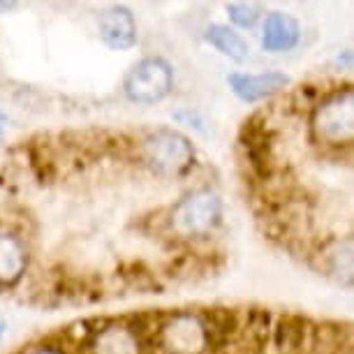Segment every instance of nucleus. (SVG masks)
Instances as JSON below:
<instances>
[{
    "mask_svg": "<svg viewBox=\"0 0 354 354\" xmlns=\"http://www.w3.org/2000/svg\"><path fill=\"white\" fill-rule=\"evenodd\" d=\"M144 162L158 174H178L192 160V146L183 135L171 130H162L151 135L144 142Z\"/></svg>",
    "mask_w": 354,
    "mask_h": 354,
    "instance_id": "obj_1",
    "label": "nucleus"
},
{
    "mask_svg": "<svg viewBox=\"0 0 354 354\" xmlns=\"http://www.w3.org/2000/svg\"><path fill=\"white\" fill-rule=\"evenodd\" d=\"M171 91V68L160 58H146L125 77V95L132 102L153 104Z\"/></svg>",
    "mask_w": 354,
    "mask_h": 354,
    "instance_id": "obj_2",
    "label": "nucleus"
},
{
    "mask_svg": "<svg viewBox=\"0 0 354 354\" xmlns=\"http://www.w3.org/2000/svg\"><path fill=\"white\" fill-rule=\"evenodd\" d=\"M220 218V199L209 190L192 192L171 213V225L178 234L195 236L213 230Z\"/></svg>",
    "mask_w": 354,
    "mask_h": 354,
    "instance_id": "obj_3",
    "label": "nucleus"
},
{
    "mask_svg": "<svg viewBox=\"0 0 354 354\" xmlns=\"http://www.w3.org/2000/svg\"><path fill=\"white\" fill-rule=\"evenodd\" d=\"M317 135L329 142H347L354 130V97L352 91L329 100L315 113Z\"/></svg>",
    "mask_w": 354,
    "mask_h": 354,
    "instance_id": "obj_4",
    "label": "nucleus"
},
{
    "mask_svg": "<svg viewBox=\"0 0 354 354\" xmlns=\"http://www.w3.org/2000/svg\"><path fill=\"white\" fill-rule=\"evenodd\" d=\"M100 37L104 39L111 49H128L137 39V24L130 10L125 8H109L100 17Z\"/></svg>",
    "mask_w": 354,
    "mask_h": 354,
    "instance_id": "obj_5",
    "label": "nucleus"
},
{
    "mask_svg": "<svg viewBox=\"0 0 354 354\" xmlns=\"http://www.w3.org/2000/svg\"><path fill=\"white\" fill-rule=\"evenodd\" d=\"M165 343L171 352L195 354L202 350V345H204V331L197 319H192V317L174 319L165 329Z\"/></svg>",
    "mask_w": 354,
    "mask_h": 354,
    "instance_id": "obj_6",
    "label": "nucleus"
},
{
    "mask_svg": "<svg viewBox=\"0 0 354 354\" xmlns=\"http://www.w3.org/2000/svg\"><path fill=\"white\" fill-rule=\"evenodd\" d=\"M264 49L266 51H287L299 42V24L290 15L273 12L264 24Z\"/></svg>",
    "mask_w": 354,
    "mask_h": 354,
    "instance_id": "obj_7",
    "label": "nucleus"
},
{
    "mask_svg": "<svg viewBox=\"0 0 354 354\" xmlns=\"http://www.w3.org/2000/svg\"><path fill=\"white\" fill-rule=\"evenodd\" d=\"M230 84L239 97L252 102V100L271 95L273 91L283 88L287 84V77L276 75V72H269V75H232Z\"/></svg>",
    "mask_w": 354,
    "mask_h": 354,
    "instance_id": "obj_8",
    "label": "nucleus"
},
{
    "mask_svg": "<svg viewBox=\"0 0 354 354\" xmlns=\"http://www.w3.org/2000/svg\"><path fill=\"white\" fill-rule=\"evenodd\" d=\"M206 37H209V42L216 44L218 51H223L225 56L234 58V61H243L250 51L248 44H245V39L239 35V32L230 30L227 26H211Z\"/></svg>",
    "mask_w": 354,
    "mask_h": 354,
    "instance_id": "obj_9",
    "label": "nucleus"
},
{
    "mask_svg": "<svg viewBox=\"0 0 354 354\" xmlns=\"http://www.w3.org/2000/svg\"><path fill=\"white\" fill-rule=\"evenodd\" d=\"M24 269V250L12 236H0V280L12 283Z\"/></svg>",
    "mask_w": 354,
    "mask_h": 354,
    "instance_id": "obj_10",
    "label": "nucleus"
},
{
    "mask_svg": "<svg viewBox=\"0 0 354 354\" xmlns=\"http://www.w3.org/2000/svg\"><path fill=\"white\" fill-rule=\"evenodd\" d=\"M97 354H137V343L128 331L109 329L97 340Z\"/></svg>",
    "mask_w": 354,
    "mask_h": 354,
    "instance_id": "obj_11",
    "label": "nucleus"
},
{
    "mask_svg": "<svg viewBox=\"0 0 354 354\" xmlns=\"http://www.w3.org/2000/svg\"><path fill=\"white\" fill-rule=\"evenodd\" d=\"M227 10H230L232 21L239 24L241 28H252V26L257 24L259 15H262L259 5H255V3H232Z\"/></svg>",
    "mask_w": 354,
    "mask_h": 354,
    "instance_id": "obj_12",
    "label": "nucleus"
},
{
    "mask_svg": "<svg viewBox=\"0 0 354 354\" xmlns=\"http://www.w3.org/2000/svg\"><path fill=\"white\" fill-rule=\"evenodd\" d=\"M15 8H17V3H0V12H10Z\"/></svg>",
    "mask_w": 354,
    "mask_h": 354,
    "instance_id": "obj_13",
    "label": "nucleus"
},
{
    "mask_svg": "<svg viewBox=\"0 0 354 354\" xmlns=\"http://www.w3.org/2000/svg\"><path fill=\"white\" fill-rule=\"evenodd\" d=\"M0 333H3V324H0Z\"/></svg>",
    "mask_w": 354,
    "mask_h": 354,
    "instance_id": "obj_14",
    "label": "nucleus"
},
{
    "mask_svg": "<svg viewBox=\"0 0 354 354\" xmlns=\"http://www.w3.org/2000/svg\"><path fill=\"white\" fill-rule=\"evenodd\" d=\"M42 354H53V352H42Z\"/></svg>",
    "mask_w": 354,
    "mask_h": 354,
    "instance_id": "obj_15",
    "label": "nucleus"
},
{
    "mask_svg": "<svg viewBox=\"0 0 354 354\" xmlns=\"http://www.w3.org/2000/svg\"><path fill=\"white\" fill-rule=\"evenodd\" d=\"M0 130H3V128H0Z\"/></svg>",
    "mask_w": 354,
    "mask_h": 354,
    "instance_id": "obj_16",
    "label": "nucleus"
}]
</instances>
